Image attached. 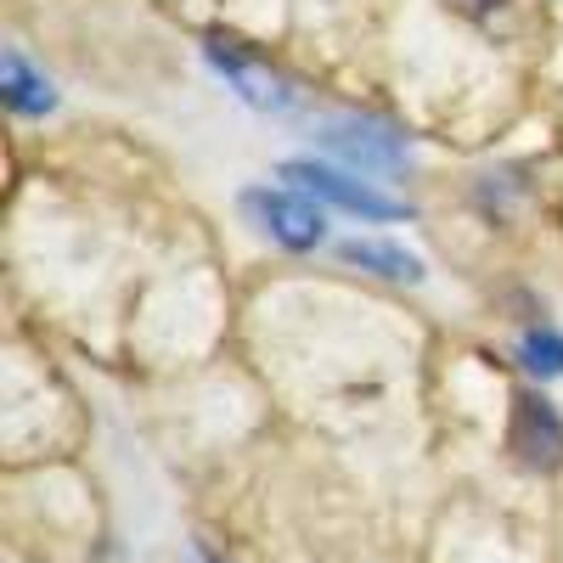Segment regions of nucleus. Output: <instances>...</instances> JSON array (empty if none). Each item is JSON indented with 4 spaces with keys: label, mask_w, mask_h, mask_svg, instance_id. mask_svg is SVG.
<instances>
[{
    "label": "nucleus",
    "mask_w": 563,
    "mask_h": 563,
    "mask_svg": "<svg viewBox=\"0 0 563 563\" xmlns=\"http://www.w3.org/2000/svg\"><path fill=\"white\" fill-rule=\"evenodd\" d=\"M316 141L327 153H333L339 164L361 169V175H400L411 164V147H406V135L378 124V119H327L316 130Z\"/></svg>",
    "instance_id": "f257e3e1"
},
{
    "label": "nucleus",
    "mask_w": 563,
    "mask_h": 563,
    "mask_svg": "<svg viewBox=\"0 0 563 563\" xmlns=\"http://www.w3.org/2000/svg\"><path fill=\"white\" fill-rule=\"evenodd\" d=\"M282 180H294L305 198H321V203H333V209H350L361 220H406L411 209L400 198H384V192H372L366 180H350L339 169H321V164H288L282 169Z\"/></svg>",
    "instance_id": "f03ea898"
},
{
    "label": "nucleus",
    "mask_w": 563,
    "mask_h": 563,
    "mask_svg": "<svg viewBox=\"0 0 563 563\" xmlns=\"http://www.w3.org/2000/svg\"><path fill=\"white\" fill-rule=\"evenodd\" d=\"M209 63L231 79V90H238L249 108H260V113H288V108H294V85L282 79L276 68H265L260 57H249L238 40L214 34V40H209Z\"/></svg>",
    "instance_id": "7ed1b4c3"
},
{
    "label": "nucleus",
    "mask_w": 563,
    "mask_h": 563,
    "mask_svg": "<svg viewBox=\"0 0 563 563\" xmlns=\"http://www.w3.org/2000/svg\"><path fill=\"white\" fill-rule=\"evenodd\" d=\"M243 209H249V220L265 231V238H276L282 249H316L321 243V231H327V220H321V209L310 203V198H299V192H243Z\"/></svg>",
    "instance_id": "20e7f679"
},
{
    "label": "nucleus",
    "mask_w": 563,
    "mask_h": 563,
    "mask_svg": "<svg viewBox=\"0 0 563 563\" xmlns=\"http://www.w3.org/2000/svg\"><path fill=\"white\" fill-rule=\"evenodd\" d=\"M507 445L519 451L525 467H558L563 462V417L552 411V400H541V395H519V400H512Z\"/></svg>",
    "instance_id": "39448f33"
},
{
    "label": "nucleus",
    "mask_w": 563,
    "mask_h": 563,
    "mask_svg": "<svg viewBox=\"0 0 563 563\" xmlns=\"http://www.w3.org/2000/svg\"><path fill=\"white\" fill-rule=\"evenodd\" d=\"M350 265H361V271H378V276H389V282H422L429 271H422V260L417 254H406L400 243H344L339 249Z\"/></svg>",
    "instance_id": "423d86ee"
},
{
    "label": "nucleus",
    "mask_w": 563,
    "mask_h": 563,
    "mask_svg": "<svg viewBox=\"0 0 563 563\" xmlns=\"http://www.w3.org/2000/svg\"><path fill=\"white\" fill-rule=\"evenodd\" d=\"M0 79H7V102H12V113H45V108L57 102L52 79L34 74V68L23 63V52H7V63H0Z\"/></svg>",
    "instance_id": "0eeeda50"
},
{
    "label": "nucleus",
    "mask_w": 563,
    "mask_h": 563,
    "mask_svg": "<svg viewBox=\"0 0 563 563\" xmlns=\"http://www.w3.org/2000/svg\"><path fill=\"white\" fill-rule=\"evenodd\" d=\"M519 361L536 372V378H563V333H552V327L525 333L519 339Z\"/></svg>",
    "instance_id": "6e6552de"
},
{
    "label": "nucleus",
    "mask_w": 563,
    "mask_h": 563,
    "mask_svg": "<svg viewBox=\"0 0 563 563\" xmlns=\"http://www.w3.org/2000/svg\"><path fill=\"white\" fill-rule=\"evenodd\" d=\"M445 7L462 12V18H474V23H490V18L507 7V0H445Z\"/></svg>",
    "instance_id": "1a4fd4ad"
},
{
    "label": "nucleus",
    "mask_w": 563,
    "mask_h": 563,
    "mask_svg": "<svg viewBox=\"0 0 563 563\" xmlns=\"http://www.w3.org/2000/svg\"><path fill=\"white\" fill-rule=\"evenodd\" d=\"M203 563H225V558H214V552H209V547H203Z\"/></svg>",
    "instance_id": "9d476101"
}]
</instances>
